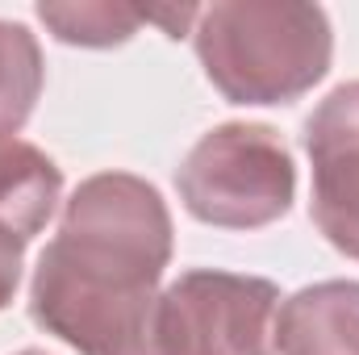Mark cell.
Masks as SVG:
<instances>
[{"label": "cell", "instance_id": "8992f818", "mask_svg": "<svg viewBox=\"0 0 359 355\" xmlns=\"http://www.w3.org/2000/svg\"><path fill=\"white\" fill-rule=\"evenodd\" d=\"M59 192L63 172L46 151L21 138H0V309L13 305L25 247L46 230Z\"/></svg>", "mask_w": 359, "mask_h": 355}, {"label": "cell", "instance_id": "277c9868", "mask_svg": "<svg viewBox=\"0 0 359 355\" xmlns=\"http://www.w3.org/2000/svg\"><path fill=\"white\" fill-rule=\"evenodd\" d=\"M280 288L222 267L180 272L159 297V355H276Z\"/></svg>", "mask_w": 359, "mask_h": 355}, {"label": "cell", "instance_id": "30bf717a", "mask_svg": "<svg viewBox=\"0 0 359 355\" xmlns=\"http://www.w3.org/2000/svg\"><path fill=\"white\" fill-rule=\"evenodd\" d=\"M21 355H42V351H21Z\"/></svg>", "mask_w": 359, "mask_h": 355}, {"label": "cell", "instance_id": "ba28073f", "mask_svg": "<svg viewBox=\"0 0 359 355\" xmlns=\"http://www.w3.org/2000/svg\"><path fill=\"white\" fill-rule=\"evenodd\" d=\"M46 84L42 46L21 21H0V138H13Z\"/></svg>", "mask_w": 359, "mask_h": 355}, {"label": "cell", "instance_id": "7a4b0ae2", "mask_svg": "<svg viewBox=\"0 0 359 355\" xmlns=\"http://www.w3.org/2000/svg\"><path fill=\"white\" fill-rule=\"evenodd\" d=\"M192 42L230 105H292L334 59L326 8L301 0H217L201 8Z\"/></svg>", "mask_w": 359, "mask_h": 355}, {"label": "cell", "instance_id": "3957f363", "mask_svg": "<svg viewBox=\"0 0 359 355\" xmlns=\"http://www.w3.org/2000/svg\"><path fill=\"white\" fill-rule=\"evenodd\" d=\"M184 209L222 230L280 222L297 196V168L284 138L264 121H226L201 134L176 172Z\"/></svg>", "mask_w": 359, "mask_h": 355}, {"label": "cell", "instance_id": "5b68a950", "mask_svg": "<svg viewBox=\"0 0 359 355\" xmlns=\"http://www.w3.org/2000/svg\"><path fill=\"white\" fill-rule=\"evenodd\" d=\"M313 172V226L343 255L359 260V80H347L305 117Z\"/></svg>", "mask_w": 359, "mask_h": 355}, {"label": "cell", "instance_id": "52a82bcc", "mask_svg": "<svg viewBox=\"0 0 359 355\" xmlns=\"http://www.w3.org/2000/svg\"><path fill=\"white\" fill-rule=\"evenodd\" d=\"M280 355H359V280H322L276 314Z\"/></svg>", "mask_w": 359, "mask_h": 355}, {"label": "cell", "instance_id": "6da1fadb", "mask_svg": "<svg viewBox=\"0 0 359 355\" xmlns=\"http://www.w3.org/2000/svg\"><path fill=\"white\" fill-rule=\"evenodd\" d=\"M172 264V213L130 172L88 176L67 201L29 284V318L80 355H159V280Z\"/></svg>", "mask_w": 359, "mask_h": 355}, {"label": "cell", "instance_id": "9c48e42d", "mask_svg": "<svg viewBox=\"0 0 359 355\" xmlns=\"http://www.w3.org/2000/svg\"><path fill=\"white\" fill-rule=\"evenodd\" d=\"M38 17L42 25L67 42V46H92V51H104V46H121L138 34V25L147 21L142 8H126V4H100V0H80V4H38Z\"/></svg>", "mask_w": 359, "mask_h": 355}]
</instances>
